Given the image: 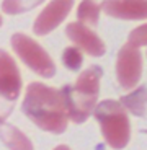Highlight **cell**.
Returning a JSON list of instances; mask_svg holds the SVG:
<instances>
[{"mask_svg":"<svg viewBox=\"0 0 147 150\" xmlns=\"http://www.w3.org/2000/svg\"><path fill=\"white\" fill-rule=\"evenodd\" d=\"M62 62H64V65L69 70H79L82 62H83V57L75 46H70V47H67L64 51V54H62Z\"/></svg>","mask_w":147,"mask_h":150,"instance_id":"13","label":"cell"},{"mask_svg":"<svg viewBox=\"0 0 147 150\" xmlns=\"http://www.w3.org/2000/svg\"><path fill=\"white\" fill-rule=\"evenodd\" d=\"M100 8L109 16L123 20H144L147 15L146 2H103Z\"/></svg>","mask_w":147,"mask_h":150,"instance_id":"9","label":"cell"},{"mask_svg":"<svg viewBox=\"0 0 147 150\" xmlns=\"http://www.w3.org/2000/svg\"><path fill=\"white\" fill-rule=\"evenodd\" d=\"M72 7H74V2H51L49 5H46V8L36 18L33 31L36 34H39V36H44V34L51 33L69 15Z\"/></svg>","mask_w":147,"mask_h":150,"instance_id":"8","label":"cell"},{"mask_svg":"<svg viewBox=\"0 0 147 150\" xmlns=\"http://www.w3.org/2000/svg\"><path fill=\"white\" fill-rule=\"evenodd\" d=\"M0 26H2V16H0Z\"/></svg>","mask_w":147,"mask_h":150,"instance_id":"18","label":"cell"},{"mask_svg":"<svg viewBox=\"0 0 147 150\" xmlns=\"http://www.w3.org/2000/svg\"><path fill=\"white\" fill-rule=\"evenodd\" d=\"M93 111L106 144L113 149H124L131 139V124L128 111L121 106V103L114 100H105L98 103Z\"/></svg>","mask_w":147,"mask_h":150,"instance_id":"3","label":"cell"},{"mask_svg":"<svg viewBox=\"0 0 147 150\" xmlns=\"http://www.w3.org/2000/svg\"><path fill=\"white\" fill-rule=\"evenodd\" d=\"M100 4L97 2H82L79 5V10H77V15H79V23L85 25V26H90V25H97L98 16H100Z\"/></svg>","mask_w":147,"mask_h":150,"instance_id":"12","label":"cell"},{"mask_svg":"<svg viewBox=\"0 0 147 150\" xmlns=\"http://www.w3.org/2000/svg\"><path fill=\"white\" fill-rule=\"evenodd\" d=\"M11 109H13V103L7 101V100H4V98H0V124L5 122V119L8 117V114L11 112Z\"/></svg>","mask_w":147,"mask_h":150,"instance_id":"16","label":"cell"},{"mask_svg":"<svg viewBox=\"0 0 147 150\" xmlns=\"http://www.w3.org/2000/svg\"><path fill=\"white\" fill-rule=\"evenodd\" d=\"M121 106L124 109H129L136 116H146V86L137 88L134 93L128 95L121 100Z\"/></svg>","mask_w":147,"mask_h":150,"instance_id":"11","label":"cell"},{"mask_svg":"<svg viewBox=\"0 0 147 150\" xmlns=\"http://www.w3.org/2000/svg\"><path fill=\"white\" fill-rule=\"evenodd\" d=\"M0 139L10 150H33V144L18 127L11 124H0Z\"/></svg>","mask_w":147,"mask_h":150,"instance_id":"10","label":"cell"},{"mask_svg":"<svg viewBox=\"0 0 147 150\" xmlns=\"http://www.w3.org/2000/svg\"><path fill=\"white\" fill-rule=\"evenodd\" d=\"M102 75L100 65H92L79 75L75 85H65L59 90L69 119L80 124L92 114L97 106Z\"/></svg>","mask_w":147,"mask_h":150,"instance_id":"2","label":"cell"},{"mask_svg":"<svg viewBox=\"0 0 147 150\" xmlns=\"http://www.w3.org/2000/svg\"><path fill=\"white\" fill-rule=\"evenodd\" d=\"M21 91V75L15 60L7 51L0 49V98L13 103Z\"/></svg>","mask_w":147,"mask_h":150,"instance_id":"6","label":"cell"},{"mask_svg":"<svg viewBox=\"0 0 147 150\" xmlns=\"http://www.w3.org/2000/svg\"><path fill=\"white\" fill-rule=\"evenodd\" d=\"M23 112L39 129L51 134H62L67 129V112L60 91L44 83H31L21 105Z\"/></svg>","mask_w":147,"mask_h":150,"instance_id":"1","label":"cell"},{"mask_svg":"<svg viewBox=\"0 0 147 150\" xmlns=\"http://www.w3.org/2000/svg\"><path fill=\"white\" fill-rule=\"evenodd\" d=\"M129 46L132 47H139V46H146V25L136 28L129 36Z\"/></svg>","mask_w":147,"mask_h":150,"instance_id":"15","label":"cell"},{"mask_svg":"<svg viewBox=\"0 0 147 150\" xmlns=\"http://www.w3.org/2000/svg\"><path fill=\"white\" fill-rule=\"evenodd\" d=\"M65 33H67L69 39H70L77 49H83L85 52H88L93 57H100L105 54L106 47L105 42L102 41V38L98 36L93 30H90V26H85L79 21L69 23L67 28H65Z\"/></svg>","mask_w":147,"mask_h":150,"instance_id":"7","label":"cell"},{"mask_svg":"<svg viewBox=\"0 0 147 150\" xmlns=\"http://www.w3.org/2000/svg\"><path fill=\"white\" fill-rule=\"evenodd\" d=\"M11 47L16 52V56L38 75L49 79V77H53L56 74L54 60L49 57V54L34 41L33 38L21 33L13 34L11 36Z\"/></svg>","mask_w":147,"mask_h":150,"instance_id":"4","label":"cell"},{"mask_svg":"<svg viewBox=\"0 0 147 150\" xmlns=\"http://www.w3.org/2000/svg\"><path fill=\"white\" fill-rule=\"evenodd\" d=\"M54 150H70V149H69L67 145H57V147H56V149H54Z\"/></svg>","mask_w":147,"mask_h":150,"instance_id":"17","label":"cell"},{"mask_svg":"<svg viewBox=\"0 0 147 150\" xmlns=\"http://www.w3.org/2000/svg\"><path fill=\"white\" fill-rule=\"evenodd\" d=\"M41 2H4L2 8H4L5 13H10V15H18L23 11H28L31 8L38 7Z\"/></svg>","mask_w":147,"mask_h":150,"instance_id":"14","label":"cell"},{"mask_svg":"<svg viewBox=\"0 0 147 150\" xmlns=\"http://www.w3.org/2000/svg\"><path fill=\"white\" fill-rule=\"evenodd\" d=\"M142 75V59L137 47L126 44L121 47L116 60V77L123 88H134Z\"/></svg>","mask_w":147,"mask_h":150,"instance_id":"5","label":"cell"}]
</instances>
